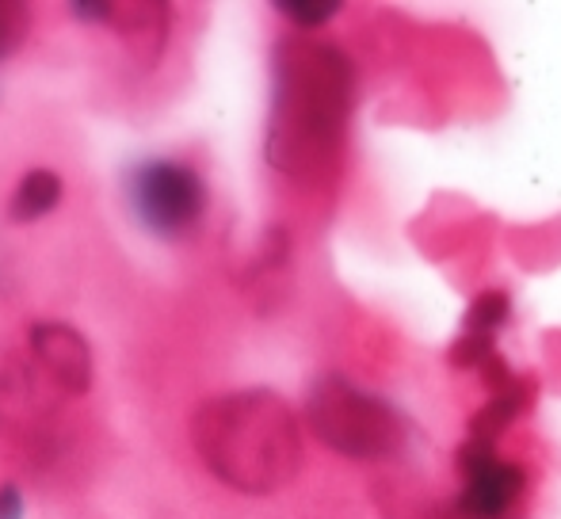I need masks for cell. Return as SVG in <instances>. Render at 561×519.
Here are the masks:
<instances>
[{"instance_id":"6da1fadb","label":"cell","mask_w":561,"mask_h":519,"mask_svg":"<svg viewBox=\"0 0 561 519\" xmlns=\"http://www.w3.org/2000/svg\"><path fill=\"white\" fill-rule=\"evenodd\" d=\"M310 420L321 439L352 459H378L398 443V416L375 397H363L344 382H321L310 397Z\"/></svg>"},{"instance_id":"7a4b0ae2","label":"cell","mask_w":561,"mask_h":519,"mask_svg":"<svg viewBox=\"0 0 561 519\" xmlns=\"http://www.w3.org/2000/svg\"><path fill=\"white\" fill-rule=\"evenodd\" d=\"M130 199L138 218L161 238L192 230L207 210V187L195 169L176 161H146L130 176Z\"/></svg>"},{"instance_id":"3957f363","label":"cell","mask_w":561,"mask_h":519,"mask_svg":"<svg viewBox=\"0 0 561 519\" xmlns=\"http://www.w3.org/2000/svg\"><path fill=\"white\" fill-rule=\"evenodd\" d=\"M458 470L462 493L455 508L462 519H504L527 489V470L519 462L496 459L493 443L481 439H466L458 451Z\"/></svg>"},{"instance_id":"277c9868","label":"cell","mask_w":561,"mask_h":519,"mask_svg":"<svg viewBox=\"0 0 561 519\" xmlns=\"http://www.w3.org/2000/svg\"><path fill=\"white\" fill-rule=\"evenodd\" d=\"M31 351L43 371L69 393H84L92 387V351L84 336L58 321H38L31 328Z\"/></svg>"},{"instance_id":"5b68a950","label":"cell","mask_w":561,"mask_h":519,"mask_svg":"<svg viewBox=\"0 0 561 519\" xmlns=\"http://www.w3.org/2000/svg\"><path fill=\"white\" fill-rule=\"evenodd\" d=\"M58 203H61V180H58V172H50V169H31L27 176L20 180V187H15L8 215H12V222H35V218L50 215V210L58 207Z\"/></svg>"},{"instance_id":"8992f818","label":"cell","mask_w":561,"mask_h":519,"mask_svg":"<svg viewBox=\"0 0 561 519\" xmlns=\"http://www.w3.org/2000/svg\"><path fill=\"white\" fill-rule=\"evenodd\" d=\"M519 408H524V393H519V387L501 390L493 401H489L485 408H481L478 420L470 424V439H481V443H493V439L501 436V431L508 428L512 420H516Z\"/></svg>"},{"instance_id":"52a82bcc","label":"cell","mask_w":561,"mask_h":519,"mask_svg":"<svg viewBox=\"0 0 561 519\" xmlns=\"http://www.w3.org/2000/svg\"><path fill=\"white\" fill-rule=\"evenodd\" d=\"M508 321V298L501 295V290H489V295H481L478 302H473L470 318H466V336H478V341H489V333H496V328Z\"/></svg>"},{"instance_id":"ba28073f","label":"cell","mask_w":561,"mask_h":519,"mask_svg":"<svg viewBox=\"0 0 561 519\" xmlns=\"http://www.w3.org/2000/svg\"><path fill=\"white\" fill-rule=\"evenodd\" d=\"M275 12L287 15L295 27H325L333 15H340L336 0H279Z\"/></svg>"},{"instance_id":"9c48e42d","label":"cell","mask_w":561,"mask_h":519,"mask_svg":"<svg viewBox=\"0 0 561 519\" xmlns=\"http://www.w3.org/2000/svg\"><path fill=\"white\" fill-rule=\"evenodd\" d=\"M27 35V8L23 4H0V58L15 50Z\"/></svg>"},{"instance_id":"30bf717a","label":"cell","mask_w":561,"mask_h":519,"mask_svg":"<svg viewBox=\"0 0 561 519\" xmlns=\"http://www.w3.org/2000/svg\"><path fill=\"white\" fill-rule=\"evenodd\" d=\"M0 519H23V493L15 485L0 489Z\"/></svg>"},{"instance_id":"8fae6325","label":"cell","mask_w":561,"mask_h":519,"mask_svg":"<svg viewBox=\"0 0 561 519\" xmlns=\"http://www.w3.org/2000/svg\"><path fill=\"white\" fill-rule=\"evenodd\" d=\"M112 12H115V8L104 4V0H100V4H73V15H81L84 23H104Z\"/></svg>"}]
</instances>
